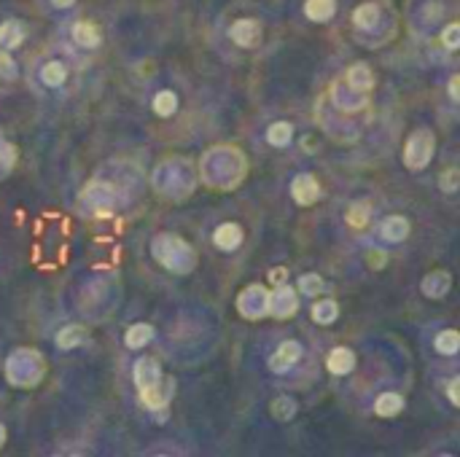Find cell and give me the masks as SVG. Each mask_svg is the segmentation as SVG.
<instances>
[{"label": "cell", "instance_id": "cell-21", "mask_svg": "<svg viewBox=\"0 0 460 457\" xmlns=\"http://www.w3.org/2000/svg\"><path fill=\"white\" fill-rule=\"evenodd\" d=\"M339 315V307L331 301V299H326V301H318L315 307H312V320L321 323V325H328V323H334Z\"/></svg>", "mask_w": 460, "mask_h": 457}, {"label": "cell", "instance_id": "cell-8", "mask_svg": "<svg viewBox=\"0 0 460 457\" xmlns=\"http://www.w3.org/2000/svg\"><path fill=\"white\" fill-rule=\"evenodd\" d=\"M213 242H216V248H221V250H234L243 242V228L237 226V224H221L216 228V234H213Z\"/></svg>", "mask_w": 460, "mask_h": 457}, {"label": "cell", "instance_id": "cell-2", "mask_svg": "<svg viewBox=\"0 0 460 457\" xmlns=\"http://www.w3.org/2000/svg\"><path fill=\"white\" fill-rule=\"evenodd\" d=\"M135 385L137 390H151L162 385V369L154 358H140L135 363Z\"/></svg>", "mask_w": 460, "mask_h": 457}, {"label": "cell", "instance_id": "cell-31", "mask_svg": "<svg viewBox=\"0 0 460 457\" xmlns=\"http://www.w3.org/2000/svg\"><path fill=\"white\" fill-rule=\"evenodd\" d=\"M366 261H369V267L379 269V267H385V261H388V258H385V253H382V250H372Z\"/></svg>", "mask_w": 460, "mask_h": 457}, {"label": "cell", "instance_id": "cell-29", "mask_svg": "<svg viewBox=\"0 0 460 457\" xmlns=\"http://www.w3.org/2000/svg\"><path fill=\"white\" fill-rule=\"evenodd\" d=\"M16 161V148L6 140H0V167H11Z\"/></svg>", "mask_w": 460, "mask_h": 457}, {"label": "cell", "instance_id": "cell-19", "mask_svg": "<svg viewBox=\"0 0 460 457\" xmlns=\"http://www.w3.org/2000/svg\"><path fill=\"white\" fill-rule=\"evenodd\" d=\"M65 79H68V70H65L62 62H46V65H43L41 81L46 86H62Z\"/></svg>", "mask_w": 460, "mask_h": 457}, {"label": "cell", "instance_id": "cell-13", "mask_svg": "<svg viewBox=\"0 0 460 457\" xmlns=\"http://www.w3.org/2000/svg\"><path fill=\"white\" fill-rule=\"evenodd\" d=\"M73 38L84 49H95V46H100V30L92 22H79L73 27Z\"/></svg>", "mask_w": 460, "mask_h": 457}, {"label": "cell", "instance_id": "cell-12", "mask_svg": "<svg viewBox=\"0 0 460 457\" xmlns=\"http://www.w3.org/2000/svg\"><path fill=\"white\" fill-rule=\"evenodd\" d=\"M151 339H154V328H151L149 323H137V325H132V328L127 331L124 345L130 349H140V347H146Z\"/></svg>", "mask_w": 460, "mask_h": 457}, {"label": "cell", "instance_id": "cell-11", "mask_svg": "<svg viewBox=\"0 0 460 457\" xmlns=\"http://www.w3.org/2000/svg\"><path fill=\"white\" fill-rule=\"evenodd\" d=\"M337 11V0H307L304 3V13L312 22H328Z\"/></svg>", "mask_w": 460, "mask_h": 457}, {"label": "cell", "instance_id": "cell-3", "mask_svg": "<svg viewBox=\"0 0 460 457\" xmlns=\"http://www.w3.org/2000/svg\"><path fill=\"white\" fill-rule=\"evenodd\" d=\"M231 40L237 43V46H245V49H253L258 40H261V25H258L256 19H240V22H234L229 30Z\"/></svg>", "mask_w": 460, "mask_h": 457}, {"label": "cell", "instance_id": "cell-1", "mask_svg": "<svg viewBox=\"0 0 460 457\" xmlns=\"http://www.w3.org/2000/svg\"><path fill=\"white\" fill-rule=\"evenodd\" d=\"M433 156V132L431 129H418L409 134L404 148V161L409 170H422L428 167V161Z\"/></svg>", "mask_w": 460, "mask_h": 457}, {"label": "cell", "instance_id": "cell-36", "mask_svg": "<svg viewBox=\"0 0 460 457\" xmlns=\"http://www.w3.org/2000/svg\"><path fill=\"white\" fill-rule=\"evenodd\" d=\"M3 441H6V428L0 425V446H3Z\"/></svg>", "mask_w": 460, "mask_h": 457}, {"label": "cell", "instance_id": "cell-32", "mask_svg": "<svg viewBox=\"0 0 460 457\" xmlns=\"http://www.w3.org/2000/svg\"><path fill=\"white\" fill-rule=\"evenodd\" d=\"M449 97H452V103H458L460 100V76H452V79H449Z\"/></svg>", "mask_w": 460, "mask_h": 457}, {"label": "cell", "instance_id": "cell-9", "mask_svg": "<svg viewBox=\"0 0 460 457\" xmlns=\"http://www.w3.org/2000/svg\"><path fill=\"white\" fill-rule=\"evenodd\" d=\"M449 285H452V277L447 272H431L422 280V294L428 296V299H442V296H447Z\"/></svg>", "mask_w": 460, "mask_h": 457}, {"label": "cell", "instance_id": "cell-35", "mask_svg": "<svg viewBox=\"0 0 460 457\" xmlns=\"http://www.w3.org/2000/svg\"><path fill=\"white\" fill-rule=\"evenodd\" d=\"M52 3H54L57 8H68V6H73L76 0H52Z\"/></svg>", "mask_w": 460, "mask_h": 457}, {"label": "cell", "instance_id": "cell-17", "mask_svg": "<svg viewBox=\"0 0 460 457\" xmlns=\"http://www.w3.org/2000/svg\"><path fill=\"white\" fill-rule=\"evenodd\" d=\"M347 81H350L352 89H361V92H369L374 86V79H372V70L366 65H352L347 70Z\"/></svg>", "mask_w": 460, "mask_h": 457}, {"label": "cell", "instance_id": "cell-4", "mask_svg": "<svg viewBox=\"0 0 460 457\" xmlns=\"http://www.w3.org/2000/svg\"><path fill=\"white\" fill-rule=\"evenodd\" d=\"M291 194H294V199H297L299 204H312V202L321 199V186H318V180H315L312 175L301 173L294 178Z\"/></svg>", "mask_w": 460, "mask_h": 457}, {"label": "cell", "instance_id": "cell-15", "mask_svg": "<svg viewBox=\"0 0 460 457\" xmlns=\"http://www.w3.org/2000/svg\"><path fill=\"white\" fill-rule=\"evenodd\" d=\"M22 40H25V30L19 22H3L0 25V46L16 49V46H22Z\"/></svg>", "mask_w": 460, "mask_h": 457}, {"label": "cell", "instance_id": "cell-28", "mask_svg": "<svg viewBox=\"0 0 460 457\" xmlns=\"http://www.w3.org/2000/svg\"><path fill=\"white\" fill-rule=\"evenodd\" d=\"M439 183H442V188H444L447 194H452V191L460 186V173L455 167H449V170L442 173V180H439Z\"/></svg>", "mask_w": 460, "mask_h": 457}, {"label": "cell", "instance_id": "cell-33", "mask_svg": "<svg viewBox=\"0 0 460 457\" xmlns=\"http://www.w3.org/2000/svg\"><path fill=\"white\" fill-rule=\"evenodd\" d=\"M458 388H460V379H452V382H449V390H447V393H449V403H452V406H458V403H460Z\"/></svg>", "mask_w": 460, "mask_h": 457}, {"label": "cell", "instance_id": "cell-26", "mask_svg": "<svg viewBox=\"0 0 460 457\" xmlns=\"http://www.w3.org/2000/svg\"><path fill=\"white\" fill-rule=\"evenodd\" d=\"M297 412V403L291 401V398H277V401L272 403V415L277 417V420H288V417H294Z\"/></svg>", "mask_w": 460, "mask_h": 457}, {"label": "cell", "instance_id": "cell-25", "mask_svg": "<svg viewBox=\"0 0 460 457\" xmlns=\"http://www.w3.org/2000/svg\"><path fill=\"white\" fill-rule=\"evenodd\" d=\"M299 291L307 296H318L323 294V280L318 277V274H304L301 280H299Z\"/></svg>", "mask_w": 460, "mask_h": 457}, {"label": "cell", "instance_id": "cell-16", "mask_svg": "<svg viewBox=\"0 0 460 457\" xmlns=\"http://www.w3.org/2000/svg\"><path fill=\"white\" fill-rule=\"evenodd\" d=\"M291 137H294V127L288 124V121H275L270 129H267V140H270L275 148H283L291 143Z\"/></svg>", "mask_w": 460, "mask_h": 457}, {"label": "cell", "instance_id": "cell-34", "mask_svg": "<svg viewBox=\"0 0 460 457\" xmlns=\"http://www.w3.org/2000/svg\"><path fill=\"white\" fill-rule=\"evenodd\" d=\"M285 274H288V269H283V267L272 269V282H283Z\"/></svg>", "mask_w": 460, "mask_h": 457}, {"label": "cell", "instance_id": "cell-5", "mask_svg": "<svg viewBox=\"0 0 460 457\" xmlns=\"http://www.w3.org/2000/svg\"><path fill=\"white\" fill-rule=\"evenodd\" d=\"M270 309L275 318H291L297 312V296L291 291V285H283L277 294L270 296Z\"/></svg>", "mask_w": 460, "mask_h": 457}, {"label": "cell", "instance_id": "cell-30", "mask_svg": "<svg viewBox=\"0 0 460 457\" xmlns=\"http://www.w3.org/2000/svg\"><path fill=\"white\" fill-rule=\"evenodd\" d=\"M0 76H11V79H14V76H16L14 62H11V57H8V52H3V49H0Z\"/></svg>", "mask_w": 460, "mask_h": 457}, {"label": "cell", "instance_id": "cell-18", "mask_svg": "<svg viewBox=\"0 0 460 457\" xmlns=\"http://www.w3.org/2000/svg\"><path fill=\"white\" fill-rule=\"evenodd\" d=\"M433 347L439 349L442 355H455L460 349V334L455 328H447L442 334L436 336V342H433Z\"/></svg>", "mask_w": 460, "mask_h": 457}, {"label": "cell", "instance_id": "cell-10", "mask_svg": "<svg viewBox=\"0 0 460 457\" xmlns=\"http://www.w3.org/2000/svg\"><path fill=\"white\" fill-rule=\"evenodd\" d=\"M379 228H382V237L388 242H401L409 234V221H406L404 215H388Z\"/></svg>", "mask_w": 460, "mask_h": 457}, {"label": "cell", "instance_id": "cell-24", "mask_svg": "<svg viewBox=\"0 0 460 457\" xmlns=\"http://www.w3.org/2000/svg\"><path fill=\"white\" fill-rule=\"evenodd\" d=\"M369 202H355V204H350V210H347V224H350L352 228H364L366 224H369Z\"/></svg>", "mask_w": 460, "mask_h": 457}, {"label": "cell", "instance_id": "cell-22", "mask_svg": "<svg viewBox=\"0 0 460 457\" xmlns=\"http://www.w3.org/2000/svg\"><path fill=\"white\" fill-rule=\"evenodd\" d=\"M84 342V328L81 325H65L59 334H57V347L70 349V347H79Z\"/></svg>", "mask_w": 460, "mask_h": 457}, {"label": "cell", "instance_id": "cell-20", "mask_svg": "<svg viewBox=\"0 0 460 457\" xmlns=\"http://www.w3.org/2000/svg\"><path fill=\"white\" fill-rule=\"evenodd\" d=\"M178 110V97L176 92H170V89H164L154 97V113L156 116H173Z\"/></svg>", "mask_w": 460, "mask_h": 457}, {"label": "cell", "instance_id": "cell-7", "mask_svg": "<svg viewBox=\"0 0 460 457\" xmlns=\"http://www.w3.org/2000/svg\"><path fill=\"white\" fill-rule=\"evenodd\" d=\"M299 355H301V347L297 342H283L277 347V352L270 358V369L272 371H285V369H291L299 361Z\"/></svg>", "mask_w": 460, "mask_h": 457}, {"label": "cell", "instance_id": "cell-14", "mask_svg": "<svg viewBox=\"0 0 460 457\" xmlns=\"http://www.w3.org/2000/svg\"><path fill=\"white\" fill-rule=\"evenodd\" d=\"M404 409V398L398 393H382L377 401H374V412L379 417H396Z\"/></svg>", "mask_w": 460, "mask_h": 457}, {"label": "cell", "instance_id": "cell-27", "mask_svg": "<svg viewBox=\"0 0 460 457\" xmlns=\"http://www.w3.org/2000/svg\"><path fill=\"white\" fill-rule=\"evenodd\" d=\"M442 40H444V46L449 52H455L460 46V25L458 22H452V25H447V30L442 33Z\"/></svg>", "mask_w": 460, "mask_h": 457}, {"label": "cell", "instance_id": "cell-23", "mask_svg": "<svg viewBox=\"0 0 460 457\" xmlns=\"http://www.w3.org/2000/svg\"><path fill=\"white\" fill-rule=\"evenodd\" d=\"M352 22H355V27H361V30L374 27V22H377V6H374V3H364V6H358L355 13H352Z\"/></svg>", "mask_w": 460, "mask_h": 457}, {"label": "cell", "instance_id": "cell-6", "mask_svg": "<svg viewBox=\"0 0 460 457\" xmlns=\"http://www.w3.org/2000/svg\"><path fill=\"white\" fill-rule=\"evenodd\" d=\"M326 369L337 376L350 374L352 369H355V355H352V349L334 347L331 352H328V358H326Z\"/></svg>", "mask_w": 460, "mask_h": 457}]
</instances>
